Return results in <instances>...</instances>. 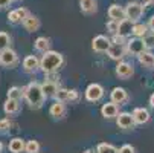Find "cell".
I'll list each match as a JSON object with an SVG mask.
<instances>
[{
  "mask_svg": "<svg viewBox=\"0 0 154 153\" xmlns=\"http://www.w3.org/2000/svg\"><path fill=\"white\" fill-rule=\"evenodd\" d=\"M146 25H148L149 31H151V32H154V15H151V17H149V20H148V23H146Z\"/></svg>",
  "mask_w": 154,
  "mask_h": 153,
  "instance_id": "obj_40",
  "label": "cell"
},
{
  "mask_svg": "<svg viewBox=\"0 0 154 153\" xmlns=\"http://www.w3.org/2000/svg\"><path fill=\"white\" fill-rule=\"evenodd\" d=\"M107 14H108V18L118 20V21H122L124 18H127V15H125V8H122V6L118 5V3H113L112 6H110L108 11H107Z\"/></svg>",
  "mask_w": 154,
  "mask_h": 153,
  "instance_id": "obj_16",
  "label": "cell"
},
{
  "mask_svg": "<svg viewBox=\"0 0 154 153\" xmlns=\"http://www.w3.org/2000/svg\"><path fill=\"white\" fill-rule=\"evenodd\" d=\"M137 61L142 64L143 68H148V69H151V68H154V54L151 52V51H143L142 54H139L137 55Z\"/></svg>",
  "mask_w": 154,
  "mask_h": 153,
  "instance_id": "obj_20",
  "label": "cell"
},
{
  "mask_svg": "<svg viewBox=\"0 0 154 153\" xmlns=\"http://www.w3.org/2000/svg\"><path fill=\"white\" fill-rule=\"evenodd\" d=\"M143 12H145V8H143V5L140 2H130L125 6V15H127V18L131 20V21H134V23L142 18Z\"/></svg>",
  "mask_w": 154,
  "mask_h": 153,
  "instance_id": "obj_4",
  "label": "cell"
},
{
  "mask_svg": "<svg viewBox=\"0 0 154 153\" xmlns=\"http://www.w3.org/2000/svg\"><path fill=\"white\" fill-rule=\"evenodd\" d=\"M17 12H18V15H20L21 21H23L25 18H28V17H29V11H28L26 8H17Z\"/></svg>",
  "mask_w": 154,
  "mask_h": 153,
  "instance_id": "obj_38",
  "label": "cell"
},
{
  "mask_svg": "<svg viewBox=\"0 0 154 153\" xmlns=\"http://www.w3.org/2000/svg\"><path fill=\"white\" fill-rule=\"evenodd\" d=\"M143 41H145V46L148 51L154 49V32H148L145 37H143Z\"/></svg>",
  "mask_w": 154,
  "mask_h": 153,
  "instance_id": "obj_33",
  "label": "cell"
},
{
  "mask_svg": "<svg viewBox=\"0 0 154 153\" xmlns=\"http://www.w3.org/2000/svg\"><path fill=\"white\" fill-rule=\"evenodd\" d=\"M131 113H133V116H134L136 124H140V126L146 124V123L149 121V118H151L148 109H145V107H136Z\"/></svg>",
  "mask_w": 154,
  "mask_h": 153,
  "instance_id": "obj_17",
  "label": "cell"
},
{
  "mask_svg": "<svg viewBox=\"0 0 154 153\" xmlns=\"http://www.w3.org/2000/svg\"><path fill=\"white\" fill-rule=\"evenodd\" d=\"M41 87H43V92H45V95L48 98H54L61 86H60V81H54V80L46 78L45 81L41 83Z\"/></svg>",
  "mask_w": 154,
  "mask_h": 153,
  "instance_id": "obj_14",
  "label": "cell"
},
{
  "mask_svg": "<svg viewBox=\"0 0 154 153\" xmlns=\"http://www.w3.org/2000/svg\"><path fill=\"white\" fill-rule=\"evenodd\" d=\"M23 69L28 74H35L40 69V58L37 55H28L23 60Z\"/></svg>",
  "mask_w": 154,
  "mask_h": 153,
  "instance_id": "obj_15",
  "label": "cell"
},
{
  "mask_svg": "<svg viewBox=\"0 0 154 153\" xmlns=\"http://www.w3.org/2000/svg\"><path fill=\"white\" fill-rule=\"evenodd\" d=\"M146 2H149V3H154V0H146Z\"/></svg>",
  "mask_w": 154,
  "mask_h": 153,
  "instance_id": "obj_44",
  "label": "cell"
},
{
  "mask_svg": "<svg viewBox=\"0 0 154 153\" xmlns=\"http://www.w3.org/2000/svg\"><path fill=\"white\" fill-rule=\"evenodd\" d=\"M128 92L124 89V87H113L112 92H110V101H113L116 104H125L128 101Z\"/></svg>",
  "mask_w": 154,
  "mask_h": 153,
  "instance_id": "obj_12",
  "label": "cell"
},
{
  "mask_svg": "<svg viewBox=\"0 0 154 153\" xmlns=\"http://www.w3.org/2000/svg\"><path fill=\"white\" fill-rule=\"evenodd\" d=\"M112 43H116V45H124V43H127V38L122 37V35H119V34H113Z\"/></svg>",
  "mask_w": 154,
  "mask_h": 153,
  "instance_id": "obj_36",
  "label": "cell"
},
{
  "mask_svg": "<svg viewBox=\"0 0 154 153\" xmlns=\"http://www.w3.org/2000/svg\"><path fill=\"white\" fill-rule=\"evenodd\" d=\"M105 95V91L104 87L99 84V83H92L85 87V92H84V97L89 103H98L104 98Z\"/></svg>",
  "mask_w": 154,
  "mask_h": 153,
  "instance_id": "obj_3",
  "label": "cell"
},
{
  "mask_svg": "<svg viewBox=\"0 0 154 153\" xmlns=\"http://www.w3.org/2000/svg\"><path fill=\"white\" fill-rule=\"evenodd\" d=\"M133 28H134V21H131L128 18H124L122 21H119V31H118V34L127 38L128 35L133 34Z\"/></svg>",
  "mask_w": 154,
  "mask_h": 153,
  "instance_id": "obj_22",
  "label": "cell"
},
{
  "mask_svg": "<svg viewBox=\"0 0 154 153\" xmlns=\"http://www.w3.org/2000/svg\"><path fill=\"white\" fill-rule=\"evenodd\" d=\"M26 148V141L21 138H12L8 144V150L11 153H23Z\"/></svg>",
  "mask_w": 154,
  "mask_h": 153,
  "instance_id": "obj_21",
  "label": "cell"
},
{
  "mask_svg": "<svg viewBox=\"0 0 154 153\" xmlns=\"http://www.w3.org/2000/svg\"><path fill=\"white\" fill-rule=\"evenodd\" d=\"M128 54V49H127V43H124V45H116V43H112V46L108 48L107 51V55L115 60V61H122L124 57H127Z\"/></svg>",
  "mask_w": 154,
  "mask_h": 153,
  "instance_id": "obj_7",
  "label": "cell"
},
{
  "mask_svg": "<svg viewBox=\"0 0 154 153\" xmlns=\"http://www.w3.org/2000/svg\"><path fill=\"white\" fill-rule=\"evenodd\" d=\"M116 75L122 80H128L134 75V68H133V64L128 63V61H118L116 64V69H115Z\"/></svg>",
  "mask_w": 154,
  "mask_h": 153,
  "instance_id": "obj_9",
  "label": "cell"
},
{
  "mask_svg": "<svg viewBox=\"0 0 154 153\" xmlns=\"http://www.w3.org/2000/svg\"><path fill=\"white\" fill-rule=\"evenodd\" d=\"M3 110H5L6 115H17L20 112V100L8 98L3 103Z\"/></svg>",
  "mask_w": 154,
  "mask_h": 153,
  "instance_id": "obj_18",
  "label": "cell"
},
{
  "mask_svg": "<svg viewBox=\"0 0 154 153\" xmlns=\"http://www.w3.org/2000/svg\"><path fill=\"white\" fill-rule=\"evenodd\" d=\"M110 46H112V40L105 35H96L92 40V48L95 52H105L107 54Z\"/></svg>",
  "mask_w": 154,
  "mask_h": 153,
  "instance_id": "obj_10",
  "label": "cell"
},
{
  "mask_svg": "<svg viewBox=\"0 0 154 153\" xmlns=\"http://www.w3.org/2000/svg\"><path fill=\"white\" fill-rule=\"evenodd\" d=\"M82 153H93V151H92V150H90V148H87V150H84V151H82Z\"/></svg>",
  "mask_w": 154,
  "mask_h": 153,
  "instance_id": "obj_43",
  "label": "cell"
},
{
  "mask_svg": "<svg viewBox=\"0 0 154 153\" xmlns=\"http://www.w3.org/2000/svg\"><path fill=\"white\" fill-rule=\"evenodd\" d=\"M79 98H81V95L76 89H69V100H67L69 103H78Z\"/></svg>",
  "mask_w": 154,
  "mask_h": 153,
  "instance_id": "obj_34",
  "label": "cell"
},
{
  "mask_svg": "<svg viewBox=\"0 0 154 153\" xmlns=\"http://www.w3.org/2000/svg\"><path fill=\"white\" fill-rule=\"evenodd\" d=\"M51 45H52L51 38H48V37H38L34 41V48L38 52H48V51H51Z\"/></svg>",
  "mask_w": 154,
  "mask_h": 153,
  "instance_id": "obj_23",
  "label": "cell"
},
{
  "mask_svg": "<svg viewBox=\"0 0 154 153\" xmlns=\"http://www.w3.org/2000/svg\"><path fill=\"white\" fill-rule=\"evenodd\" d=\"M8 21H9L11 25H18V23H23V21H21V18H20V15H18V12H17V9L9 11V14H8Z\"/></svg>",
  "mask_w": 154,
  "mask_h": 153,
  "instance_id": "obj_31",
  "label": "cell"
},
{
  "mask_svg": "<svg viewBox=\"0 0 154 153\" xmlns=\"http://www.w3.org/2000/svg\"><path fill=\"white\" fill-rule=\"evenodd\" d=\"M119 153H136V148L131 145V144H124L119 148Z\"/></svg>",
  "mask_w": 154,
  "mask_h": 153,
  "instance_id": "obj_37",
  "label": "cell"
},
{
  "mask_svg": "<svg viewBox=\"0 0 154 153\" xmlns=\"http://www.w3.org/2000/svg\"><path fill=\"white\" fill-rule=\"evenodd\" d=\"M64 66V57L63 54L57 52V51H48V52H43L41 58H40V71L46 74H54L58 72L61 68Z\"/></svg>",
  "mask_w": 154,
  "mask_h": 153,
  "instance_id": "obj_2",
  "label": "cell"
},
{
  "mask_svg": "<svg viewBox=\"0 0 154 153\" xmlns=\"http://www.w3.org/2000/svg\"><path fill=\"white\" fill-rule=\"evenodd\" d=\"M96 153H119V148H116L113 144L108 142H101L96 147Z\"/></svg>",
  "mask_w": 154,
  "mask_h": 153,
  "instance_id": "obj_26",
  "label": "cell"
},
{
  "mask_svg": "<svg viewBox=\"0 0 154 153\" xmlns=\"http://www.w3.org/2000/svg\"><path fill=\"white\" fill-rule=\"evenodd\" d=\"M101 115L105 120H113L119 115V104L113 103V101H108L105 104H102L101 107Z\"/></svg>",
  "mask_w": 154,
  "mask_h": 153,
  "instance_id": "obj_11",
  "label": "cell"
},
{
  "mask_svg": "<svg viewBox=\"0 0 154 153\" xmlns=\"http://www.w3.org/2000/svg\"><path fill=\"white\" fill-rule=\"evenodd\" d=\"M148 32H149L148 25H145V23H139V21H136V23H134V28H133V35H134V37H140V38H143Z\"/></svg>",
  "mask_w": 154,
  "mask_h": 153,
  "instance_id": "obj_25",
  "label": "cell"
},
{
  "mask_svg": "<svg viewBox=\"0 0 154 153\" xmlns=\"http://www.w3.org/2000/svg\"><path fill=\"white\" fill-rule=\"evenodd\" d=\"M9 127H11V120L9 118L0 120V132H8Z\"/></svg>",
  "mask_w": 154,
  "mask_h": 153,
  "instance_id": "obj_35",
  "label": "cell"
},
{
  "mask_svg": "<svg viewBox=\"0 0 154 153\" xmlns=\"http://www.w3.org/2000/svg\"><path fill=\"white\" fill-rule=\"evenodd\" d=\"M149 106L154 109V92L151 94V97H149Z\"/></svg>",
  "mask_w": 154,
  "mask_h": 153,
  "instance_id": "obj_41",
  "label": "cell"
},
{
  "mask_svg": "<svg viewBox=\"0 0 154 153\" xmlns=\"http://www.w3.org/2000/svg\"><path fill=\"white\" fill-rule=\"evenodd\" d=\"M9 45H11V37H9V34L0 31V52L5 51V49H8Z\"/></svg>",
  "mask_w": 154,
  "mask_h": 153,
  "instance_id": "obj_29",
  "label": "cell"
},
{
  "mask_svg": "<svg viewBox=\"0 0 154 153\" xmlns=\"http://www.w3.org/2000/svg\"><path fill=\"white\" fill-rule=\"evenodd\" d=\"M98 6H96V0H82L81 2V11L84 14H93L96 12Z\"/></svg>",
  "mask_w": 154,
  "mask_h": 153,
  "instance_id": "obj_24",
  "label": "cell"
},
{
  "mask_svg": "<svg viewBox=\"0 0 154 153\" xmlns=\"http://www.w3.org/2000/svg\"><path fill=\"white\" fill-rule=\"evenodd\" d=\"M116 124H118L119 129L130 130V129H134L136 121H134L133 113H130V112H119V115L116 116Z\"/></svg>",
  "mask_w": 154,
  "mask_h": 153,
  "instance_id": "obj_8",
  "label": "cell"
},
{
  "mask_svg": "<svg viewBox=\"0 0 154 153\" xmlns=\"http://www.w3.org/2000/svg\"><path fill=\"white\" fill-rule=\"evenodd\" d=\"M66 112H67V107H66V101H58L55 100L54 104L49 109V113L51 116H54L55 120H61L66 116Z\"/></svg>",
  "mask_w": 154,
  "mask_h": 153,
  "instance_id": "obj_13",
  "label": "cell"
},
{
  "mask_svg": "<svg viewBox=\"0 0 154 153\" xmlns=\"http://www.w3.org/2000/svg\"><path fill=\"white\" fill-rule=\"evenodd\" d=\"M40 25H41L40 23V18L35 17V15H32V14H29V17L23 20V28L28 32H37L40 29Z\"/></svg>",
  "mask_w": 154,
  "mask_h": 153,
  "instance_id": "obj_19",
  "label": "cell"
},
{
  "mask_svg": "<svg viewBox=\"0 0 154 153\" xmlns=\"http://www.w3.org/2000/svg\"><path fill=\"white\" fill-rule=\"evenodd\" d=\"M54 98H55V100H58V101H67V100H69V89L60 87L58 92H57V95H55Z\"/></svg>",
  "mask_w": 154,
  "mask_h": 153,
  "instance_id": "obj_32",
  "label": "cell"
},
{
  "mask_svg": "<svg viewBox=\"0 0 154 153\" xmlns=\"http://www.w3.org/2000/svg\"><path fill=\"white\" fill-rule=\"evenodd\" d=\"M8 98L21 100V98H23V87H18V86L9 87V89H8Z\"/></svg>",
  "mask_w": 154,
  "mask_h": 153,
  "instance_id": "obj_28",
  "label": "cell"
},
{
  "mask_svg": "<svg viewBox=\"0 0 154 153\" xmlns=\"http://www.w3.org/2000/svg\"><path fill=\"white\" fill-rule=\"evenodd\" d=\"M3 148H5V145H3V142H2V141H0V153L3 151Z\"/></svg>",
  "mask_w": 154,
  "mask_h": 153,
  "instance_id": "obj_42",
  "label": "cell"
},
{
  "mask_svg": "<svg viewBox=\"0 0 154 153\" xmlns=\"http://www.w3.org/2000/svg\"><path fill=\"white\" fill-rule=\"evenodd\" d=\"M79 2H82V0H79Z\"/></svg>",
  "mask_w": 154,
  "mask_h": 153,
  "instance_id": "obj_45",
  "label": "cell"
},
{
  "mask_svg": "<svg viewBox=\"0 0 154 153\" xmlns=\"http://www.w3.org/2000/svg\"><path fill=\"white\" fill-rule=\"evenodd\" d=\"M105 28H107V31L110 32V34H118V31H119V21L118 20H112L110 18L108 21H107V25H105Z\"/></svg>",
  "mask_w": 154,
  "mask_h": 153,
  "instance_id": "obj_30",
  "label": "cell"
},
{
  "mask_svg": "<svg viewBox=\"0 0 154 153\" xmlns=\"http://www.w3.org/2000/svg\"><path fill=\"white\" fill-rule=\"evenodd\" d=\"M41 150V145L37 139H29L26 141V148H25V153H40Z\"/></svg>",
  "mask_w": 154,
  "mask_h": 153,
  "instance_id": "obj_27",
  "label": "cell"
},
{
  "mask_svg": "<svg viewBox=\"0 0 154 153\" xmlns=\"http://www.w3.org/2000/svg\"><path fill=\"white\" fill-rule=\"evenodd\" d=\"M11 2L12 0H0V9H6L11 6Z\"/></svg>",
  "mask_w": 154,
  "mask_h": 153,
  "instance_id": "obj_39",
  "label": "cell"
},
{
  "mask_svg": "<svg viewBox=\"0 0 154 153\" xmlns=\"http://www.w3.org/2000/svg\"><path fill=\"white\" fill-rule=\"evenodd\" d=\"M0 64L5 66V68H9V69L15 68L17 64H18V55H17V52L14 49H11V48L2 51V52H0Z\"/></svg>",
  "mask_w": 154,
  "mask_h": 153,
  "instance_id": "obj_5",
  "label": "cell"
},
{
  "mask_svg": "<svg viewBox=\"0 0 154 153\" xmlns=\"http://www.w3.org/2000/svg\"><path fill=\"white\" fill-rule=\"evenodd\" d=\"M23 98L26 100V103L29 104L31 109H41L48 97L43 92L41 83L31 81L29 84H26L23 87Z\"/></svg>",
  "mask_w": 154,
  "mask_h": 153,
  "instance_id": "obj_1",
  "label": "cell"
},
{
  "mask_svg": "<svg viewBox=\"0 0 154 153\" xmlns=\"http://www.w3.org/2000/svg\"><path fill=\"white\" fill-rule=\"evenodd\" d=\"M127 49H128V54L137 57L139 54H142L143 51H146V46H145L143 38H140V37H133V38L127 40Z\"/></svg>",
  "mask_w": 154,
  "mask_h": 153,
  "instance_id": "obj_6",
  "label": "cell"
}]
</instances>
